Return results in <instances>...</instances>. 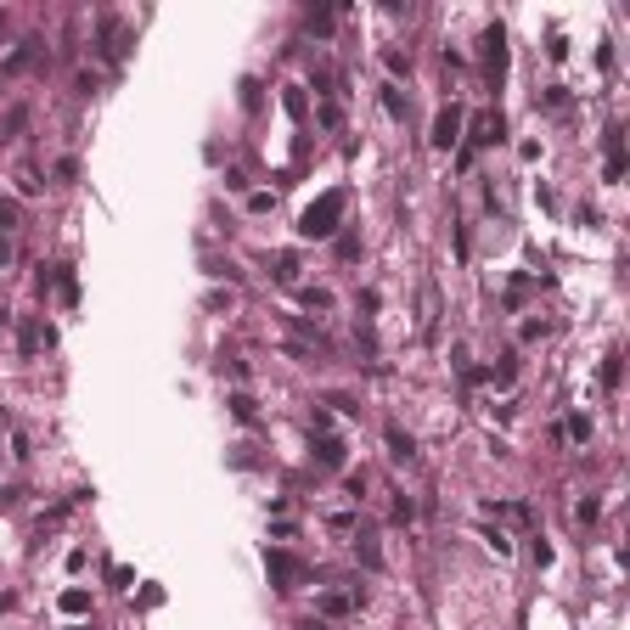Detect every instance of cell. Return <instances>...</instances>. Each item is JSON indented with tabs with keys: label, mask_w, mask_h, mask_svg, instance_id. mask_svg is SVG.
<instances>
[{
	"label": "cell",
	"mask_w": 630,
	"mask_h": 630,
	"mask_svg": "<svg viewBox=\"0 0 630 630\" xmlns=\"http://www.w3.org/2000/svg\"><path fill=\"white\" fill-rule=\"evenodd\" d=\"M490 141H501V113H479L473 118V146H490ZM467 146V152H473Z\"/></svg>",
	"instance_id": "52a82bcc"
},
{
	"label": "cell",
	"mask_w": 630,
	"mask_h": 630,
	"mask_svg": "<svg viewBox=\"0 0 630 630\" xmlns=\"http://www.w3.org/2000/svg\"><path fill=\"white\" fill-rule=\"evenodd\" d=\"M411 518H416V507H411V501L399 495V501H394V523H411Z\"/></svg>",
	"instance_id": "d6986e66"
},
{
	"label": "cell",
	"mask_w": 630,
	"mask_h": 630,
	"mask_svg": "<svg viewBox=\"0 0 630 630\" xmlns=\"http://www.w3.org/2000/svg\"><path fill=\"white\" fill-rule=\"evenodd\" d=\"M57 293L74 304V293H79V282H74V271H57Z\"/></svg>",
	"instance_id": "e0dca14e"
},
{
	"label": "cell",
	"mask_w": 630,
	"mask_h": 630,
	"mask_svg": "<svg viewBox=\"0 0 630 630\" xmlns=\"http://www.w3.org/2000/svg\"><path fill=\"white\" fill-rule=\"evenodd\" d=\"M451 141H462V107H445L434 118V146H451Z\"/></svg>",
	"instance_id": "5b68a950"
},
{
	"label": "cell",
	"mask_w": 630,
	"mask_h": 630,
	"mask_svg": "<svg viewBox=\"0 0 630 630\" xmlns=\"http://www.w3.org/2000/svg\"><path fill=\"white\" fill-rule=\"evenodd\" d=\"M276 282H287V287L299 282V259L293 254H276Z\"/></svg>",
	"instance_id": "7c38bea8"
},
{
	"label": "cell",
	"mask_w": 630,
	"mask_h": 630,
	"mask_svg": "<svg viewBox=\"0 0 630 630\" xmlns=\"http://www.w3.org/2000/svg\"><path fill=\"white\" fill-rule=\"evenodd\" d=\"M355 602H360V596H343V591H327V596H321V602H315V608H321V613H327V619H343V613H349V608H355Z\"/></svg>",
	"instance_id": "9c48e42d"
},
{
	"label": "cell",
	"mask_w": 630,
	"mask_h": 630,
	"mask_svg": "<svg viewBox=\"0 0 630 630\" xmlns=\"http://www.w3.org/2000/svg\"><path fill=\"white\" fill-rule=\"evenodd\" d=\"M568 439H574V445L591 439V416H568Z\"/></svg>",
	"instance_id": "9a60e30c"
},
{
	"label": "cell",
	"mask_w": 630,
	"mask_h": 630,
	"mask_svg": "<svg viewBox=\"0 0 630 630\" xmlns=\"http://www.w3.org/2000/svg\"><path fill=\"white\" fill-rule=\"evenodd\" d=\"M102 57H107V62L124 57V29H118V18H102Z\"/></svg>",
	"instance_id": "8992f818"
},
{
	"label": "cell",
	"mask_w": 630,
	"mask_h": 630,
	"mask_svg": "<svg viewBox=\"0 0 630 630\" xmlns=\"http://www.w3.org/2000/svg\"><path fill=\"white\" fill-rule=\"evenodd\" d=\"M383 107H388L394 118H405V96H399V85H388V90H383Z\"/></svg>",
	"instance_id": "2e32d148"
},
{
	"label": "cell",
	"mask_w": 630,
	"mask_h": 630,
	"mask_svg": "<svg viewBox=\"0 0 630 630\" xmlns=\"http://www.w3.org/2000/svg\"><path fill=\"white\" fill-rule=\"evenodd\" d=\"M315 462H321V467H343V445L321 434V439H315Z\"/></svg>",
	"instance_id": "30bf717a"
},
{
	"label": "cell",
	"mask_w": 630,
	"mask_h": 630,
	"mask_svg": "<svg viewBox=\"0 0 630 630\" xmlns=\"http://www.w3.org/2000/svg\"><path fill=\"white\" fill-rule=\"evenodd\" d=\"M388 456H394V462H416V439L399 434V428H388Z\"/></svg>",
	"instance_id": "ba28073f"
},
{
	"label": "cell",
	"mask_w": 630,
	"mask_h": 630,
	"mask_svg": "<svg viewBox=\"0 0 630 630\" xmlns=\"http://www.w3.org/2000/svg\"><path fill=\"white\" fill-rule=\"evenodd\" d=\"M231 411H237V423H254V416H259V405L248 394H231Z\"/></svg>",
	"instance_id": "4fadbf2b"
},
{
	"label": "cell",
	"mask_w": 630,
	"mask_h": 630,
	"mask_svg": "<svg viewBox=\"0 0 630 630\" xmlns=\"http://www.w3.org/2000/svg\"><path fill=\"white\" fill-rule=\"evenodd\" d=\"M265 563H271V574L282 580V591H293V585L304 580V563H299V557H287V552H271Z\"/></svg>",
	"instance_id": "277c9868"
},
{
	"label": "cell",
	"mask_w": 630,
	"mask_h": 630,
	"mask_svg": "<svg viewBox=\"0 0 630 630\" xmlns=\"http://www.w3.org/2000/svg\"><path fill=\"white\" fill-rule=\"evenodd\" d=\"M0 265H12V242L6 237H0Z\"/></svg>",
	"instance_id": "ffe728a7"
},
{
	"label": "cell",
	"mask_w": 630,
	"mask_h": 630,
	"mask_svg": "<svg viewBox=\"0 0 630 630\" xmlns=\"http://www.w3.org/2000/svg\"><path fill=\"white\" fill-rule=\"evenodd\" d=\"M40 57H46V46H40V40H23V46H18L6 62H0V79H18V74H29Z\"/></svg>",
	"instance_id": "7a4b0ae2"
},
{
	"label": "cell",
	"mask_w": 630,
	"mask_h": 630,
	"mask_svg": "<svg viewBox=\"0 0 630 630\" xmlns=\"http://www.w3.org/2000/svg\"><path fill=\"white\" fill-rule=\"evenodd\" d=\"M484 62H490V79H501V68H507V34H501V23L484 29Z\"/></svg>",
	"instance_id": "3957f363"
},
{
	"label": "cell",
	"mask_w": 630,
	"mask_h": 630,
	"mask_svg": "<svg viewBox=\"0 0 630 630\" xmlns=\"http://www.w3.org/2000/svg\"><path fill=\"white\" fill-rule=\"evenodd\" d=\"M355 552H360V563H366V568H377V563H383V552H377V535H371V529H360Z\"/></svg>",
	"instance_id": "8fae6325"
},
{
	"label": "cell",
	"mask_w": 630,
	"mask_h": 630,
	"mask_svg": "<svg viewBox=\"0 0 630 630\" xmlns=\"http://www.w3.org/2000/svg\"><path fill=\"white\" fill-rule=\"evenodd\" d=\"M304 310H332V293L327 287H304Z\"/></svg>",
	"instance_id": "5bb4252c"
},
{
	"label": "cell",
	"mask_w": 630,
	"mask_h": 630,
	"mask_svg": "<svg viewBox=\"0 0 630 630\" xmlns=\"http://www.w3.org/2000/svg\"><path fill=\"white\" fill-rule=\"evenodd\" d=\"M338 220H343V191H327L321 203H310L299 214V237H332Z\"/></svg>",
	"instance_id": "6da1fadb"
},
{
	"label": "cell",
	"mask_w": 630,
	"mask_h": 630,
	"mask_svg": "<svg viewBox=\"0 0 630 630\" xmlns=\"http://www.w3.org/2000/svg\"><path fill=\"white\" fill-rule=\"evenodd\" d=\"M62 608H68V613H85V608H90V596H85V591H68V596H62Z\"/></svg>",
	"instance_id": "ac0fdd59"
}]
</instances>
